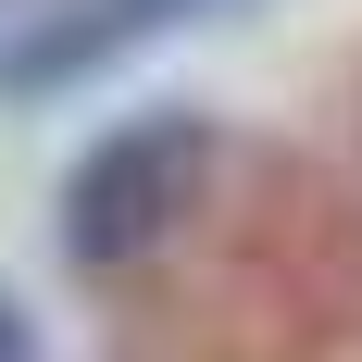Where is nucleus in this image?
<instances>
[{
  "label": "nucleus",
  "instance_id": "nucleus-1",
  "mask_svg": "<svg viewBox=\"0 0 362 362\" xmlns=\"http://www.w3.org/2000/svg\"><path fill=\"white\" fill-rule=\"evenodd\" d=\"M200 175H213V112H125V125L88 138V163L63 175V250L88 262V275L150 262L187 225Z\"/></svg>",
  "mask_w": 362,
  "mask_h": 362
},
{
  "label": "nucleus",
  "instance_id": "nucleus-2",
  "mask_svg": "<svg viewBox=\"0 0 362 362\" xmlns=\"http://www.w3.org/2000/svg\"><path fill=\"white\" fill-rule=\"evenodd\" d=\"M225 13H250V0H25V13H0V100L88 88V75L138 63L187 25H225Z\"/></svg>",
  "mask_w": 362,
  "mask_h": 362
},
{
  "label": "nucleus",
  "instance_id": "nucleus-3",
  "mask_svg": "<svg viewBox=\"0 0 362 362\" xmlns=\"http://www.w3.org/2000/svg\"><path fill=\"white\" fill-rule=\"evenodd\" d=\"M0 362H50V350H37V313H25L13 288H0Z\"/></svg>",
  "mask_w": 362,
  "mask_h": 362
}]
</instances>
